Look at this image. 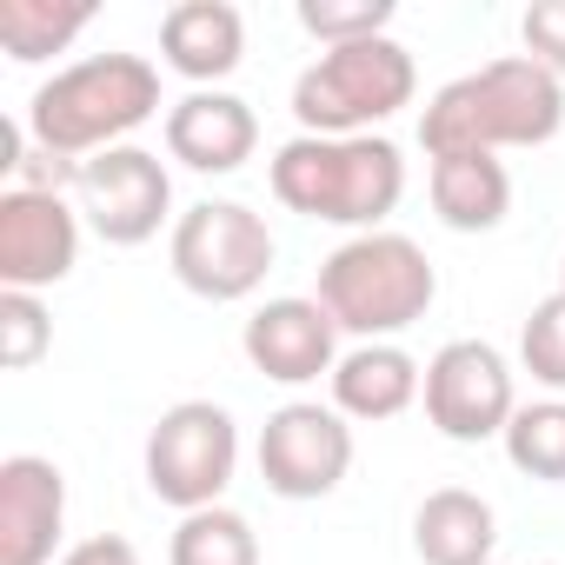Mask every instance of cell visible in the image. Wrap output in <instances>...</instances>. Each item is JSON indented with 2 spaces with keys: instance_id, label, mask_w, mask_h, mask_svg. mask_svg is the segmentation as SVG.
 <instances>
[{
  "instance_id": "cell-11",
  "label": "cell",
  "mask_w": 565,
  "mask_h": 565,
  "mask_svg": "<svg viewBox=\"0 0 565 565\" xmlns=\"http://www.w3.org/2000/svg\"><path fill=\"white\" fill-rule=\"evenodd\" d=\"M81 266V213L67 193H0V294H47Z\"/></svg>"
},
{
  "instance_id": "cell-26",
  "label": "cell",
  "mask_w": 565,
  "mask_h": 565,
  "mask_svg": "<svg viewBox=\"0 0 565 565\" xmlns=\"http://www.w3.org/2000/svg\"><path fill=\"white\" fill-rule=\"evenodd\" d=\"M61 565H140V552L127 545V539H114V532H100V539H81Z\"/></svg>"
},
{
  "instance_id": "cell-2",
  "label": "cell",
  "mask_w": 565,
  "mask_h": 565,
  "mask_svg": "<svg viewBox=\"0 0 565 565\" xmlns=\"http://www.w3.org/2000/svg\"><path fill=\"white\" fill-rule=\"evenodd\" d=\"M160 114V67L140 54H87L61 67L28 100V140L54 160H94L107 147H127L134 127Z\"/></svg>"
},
{
  "instance_id": "cell-19",
  "label": "cell",
  "mask_w": 565,
  "mask_h": 565,
  "mask_svg": "<svg viewBox=\"0 0 565 565\" xmlns=\"http://www.w3.org/2000/svg\"><path fill=\"white\" fill-rule=\"evenodd\" d=\"M94 21V0H0V47L8 61L34 67L67 54V41Z\"/></svg>"
},
{
  "instance_id": "cell-1",
  "label": "cell",
  "mask_w": 565,
  "mask_h": 565,
  "mask_svg": "<svg viewBox=\"0 0 565 565\" xmlns=\"http://www.w3.org/2000/svg\"><path fill=\"white\" fill-rule=\"evenodd\" d=\"M565 127V81H552L532 54L486 61L479 74L446 81L419 114V147L446 153H499V147H545Z\"/></svg>"
},
{
  "instance_id": "cell-5",
  "label": "cell",
  "mask_w": 565,
  "mask_h": 565,
  "mask_svg": "<svg viewBox=\"0 0 565 565\" xmlns=\"http://www.w3.org/2000/svg\"><path fill=\"white\" fill-rule=\"evenodd\" d=\"M419 94V67L413 54L380 34V41H353V47H327L300 81H294V120L300 134L320 140H353L386 127L399 107H413Z\"/></svg>"
},
{
  "instance_id": "cell-15",
  "label": "cell",
  "mask_w": 565,
  "mask_h": 565,
  "mask_svg": "<svg viewBox=\"0 0 565 565\" xmlns=\"http://www.w3.org/2000/svg\"><path fill=\"white\" fill-rule=\"evenodd\" d=\"M160 61L193 81V87H220L239 61H246V21L226 0H180L160 14Z\"/></svg>"
},
{
  "instance_id": "cell-6",
  "label": "cell",
  "mask_w": 565,
  "mask_h": 565,
  "mask_svg": "<svg viewBox=\"0 0 565 565\" xmlns=\"http://www.w3.org/2000/svg\"><path fill=\"white\" fill-rule=\"evenodd\" d=\"M273 233L253 206L239 200H200L173 220V239H167V259H173V279L193 294V300H246L266 287L273 273Z\"/></svg>"
},
{
  "instance_id": "cell-12",
  "label": "cell",
  "mask_w": 565,
  "mask_h": 565,
  "mask_svg": "<svg viewBox=\"0 0 565 565\" xmlns=\"http://www.w3.org/2000/svg\"><path fill=\"white\" fill-rule=\"evenodd\" d=\"M239 347H246L253 373H266L279 386H313L320 373L333 380V366H340V327L320 300H266L246 320Z\"/></svg>"
},
{
  "instance_id": "cell-24",
  "label": "cell",
  "mask_w": 565,
  "mask_h": 565,
  "mask_svg": "<svg viewBox=\"0 0 565 565\" xmlns=\"http://www.w3.org/2000/svg\"><path fill=\"white\" fill-rule=\"evenodd\" d=\"M47 347H54V320H47L41 294H0V366L28 373L47 360Z\"/></svg>"
},
{
  "instance_id": "cell-27",
  "label": "cell",
  "mask_w": 565,
  "mask_h": 565,
  "mask_svg": "<svg viewBox=\"0 0 565 565\" xmlns=\"http://www.w3.org/2000/svg\"><path fill=\"white\" fill-rule=\"evenodd\" d=\"M558 294H565V259H558Z\"/></svg>"
},
{
  "instance_id": "cell-18",
  "label": "cell",
  "mask_w": 565,
  "mask_h": 565,
  "mask_svg": "<svg viewBox=\"0 0 565 565\" xmlns=\"http://www.w3.org/2000/svg\"><path fill=\"white\" fill-rule=\"evenodd\" d=\"M433 213L452 233H492L512 213V173L492 153H446L433 160Z\"/></svg>"
},
{
  "instance_id": "cell-25",
  "label": "cell",
  "mask_w": 565,
  "mask_h": 565,
  "mask_svg": "<svg viewBox=\"0 0 565 565\" xmlns=\"http://www.w3.org/2000/svg\"><path fill=\"white\" fill-rule=\"evenodd\" d=\"M519 34H525V54L552 81H565V0H532L525 21H519Z\"/></svg>"
},
{
  "instance_id": "cell-7",
  "label": "cell",
  "mask_w": 565,
  "mask_h": 565,
  "mask_svg": "<svg viewBox=\"0 0 565 565\" xmlns=\"http://www.w3.org/2000/svg\"><path fill=\"white\" fill-rule=\"evenodd\" d=\"M233 466H239V426L213 399H180L147 433V492L180 519L220 505V492L233 486Z\"/></svg>"
},
{
  "instance_id": "cell-23",
  "label": "cell",
  "mask_w": 565,
  "mask_h": 565,
  "mask_svg": "<svg viewBox=\"0 0 565 565\" xmlns=\"http://www.w3.org/2000/svg\"><path fill=\"white\" fill-rule=\"evenodd\" d=\"M519 366H525L552 399H565V294H552V300L532 307V320H525V333H519Z\"/></svg>"
},
{
  "instance_id": "cell-17",
  "label": "cell",
  "mask_w": 565,
  "mask_h": 565,
  "mask_svg": "<svg viewBox=\"0 0 565 565\" xmlns=\"http://www.w3.org/2000/svg\"><path fill=\"white\" fill-rule=\"evenodd\" d=\"M492 545H499V519L479 492L466 486H439L419 499L413 512V552L426 565H492Z\"/></svg>"
},
{
  "instance_id": "cell-21",
  "label": "cell",
  "mask_w": 565,
  "mask_h": 565,
  "mask_svg": "<svg viewBox=\"0 0 565 565\" xmlns=\"http://www.w3.org/2000/svg\"><path fill=\"white\" fill-rule=\"evenodd\" d=\"M505 459H512L525 479L565 486V399L519 406L512 426H505Z\"/></svg>"
},
{
  "instance_id": "cell-22",
  "label": "cell",
  "mask_w": 565,
  "mask_h": 565,
  "mask_svg": "<svg viewBox=\"0 0 565 565\" xmlns=\"http://www.w3.org/2000/svg\"><path fill=\"white\" fill-rule=\"evenodd\" d=\"M300 28L320 47H353V41H380L393 28V0H300Z\"/></svg>"
},
{
  "instance_id": "cell-13",
  "label": "cell",
  "mask_w": 565,
  "mask_h": 565,
  "mask_svg": "<svg viewBox=\"0 0 565 565\" xmlns=\"http://www.w3.org/2000/svg\"><path fill=\"white\" fill-rule=\"evenodd\" d=\"M67 525V479L41 452L0 459V565H54Z\"/></svg>"
},
{
  "instance_id": "cell-10",
  "label": "cell",
  "mask_w": 565,
  "mask_h": 565,
  "mask_svg": "<svg viewBox=\"0 0 565 565\" xmlns=\"http://www.w3.org/2000/svg\"><path fill=\"white\" fill-rule=\"evenodd\" d=\"M67 193L81 200L87 226L107 246H147L173 213V180H167L160 153H147V147H107V153L81 160Z\"/></svg>"
},
{
  "instance_id": "cell-9",
  "label": "cell",
  "mask_w": 565,
  "mask_h": 565,
  "mask_svg": "<svg viewBox=\"0 0 565 565\" xmlns=\"http://www.w3.org/2000/svg\"><path fill=\"white\" fill-rule=\"evenodd\" d=\"M353 472V426L340 406L320 399H287L259 426V479L279 499H327Z\"/></svg>"
},
{
  "instance_id": "cell-14",
  "label": "cell",
  "mask_w": 565,
  "mask_h": 565,
  "mask_svg": "<svg viewBox=\"0 0 565 565\" xmlns=\"http://www.w3.org/2000/svg\"><path fill=\"white\" fill-rule=\"evenodd\" d=\"M259 147V120L226 87H193L167 107V153L193 173H239Z\"/></svg>"
},
{
  "instance_id": "cell-16",
  "label": "cell",
  "mask_w": 565,
  "mask_h": 565,
  "mask_svg": "<svg viewBox=\"0 0 565 565\" xmlns=\"http://www.w3.org/2000/svg\"><path fill=\"white\" fill-rule=\"evenodd\" d=\"M419 393H426V366H419L406 347H393V340L353 347V353H340V366H333V406H340L347 419H366V426L399 419Z\"/></svg>"
},
{
  "instance_id": "cell-4",
  "label": "cell",
  "mask_w": 565,
  "mask_h": 565,
  "mask_svg": "<svg viewBox=\"0 0 565 565\" xmlns=\"http://www.w3.org/2000/svg\"><path fill=\"white\" fill-rule=\"evenodd\" d=\"M433 300H439V273L406 233H353L320 259V307L360 347L419 327Z\"/></svg>"
},
{
  "instance_id": "cell-3",
  "label": "cell",
  "mask_w": 565,
  "mask_h": 565,
  "mask_svg": "<svg viewBox=\"0 0 565 565\" xmlns=\"http://www.w3.org/2000/svg\"><path fill=\"white\" fill-rule=\"evenodd\" d=\"M399 193H406V153L380 134H353V140L294 134L273 153V200L320 226L380 233Z\"/></svg>"
},
{
  "instance_id": "cell-20",
  "label": "cell",
  "mask_w": 565,
  "mask_h": 565,
  "mask_svg": "<svg viewBox=\"0 0 565 565\" xmlns=\"http://www.w3.org/2000/svg\"><path fill=\"white\" fill-rule=\"evenodd\" d=\"M167 565H259V539L233 505H206V512L180 519Z\"/></svg>"
},
{
  "instance_id": "cell-8",
  "label": "cell",
  "mask_w": 565,
  "mask_h": 565,
  "mask_svg": "<svg viewBox=\"0 0 565 565\" xmlns=\"http://www.w3.org/2000/svg\"><path fill=\"white\" fill-rule=\"evenodd\" d=\"M426 419L439 439L452 446H479V439H505L519 393H512V366L499 347L486 340H446L426 360Z\"/></svg>"
}]
</instances>
